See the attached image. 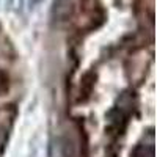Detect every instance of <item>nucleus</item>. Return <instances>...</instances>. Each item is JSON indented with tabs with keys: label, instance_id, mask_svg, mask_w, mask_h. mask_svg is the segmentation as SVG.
<instances>
[{
	"label": "nucleus",
	"instance_id": "nucleus-1",
	"mask_svg": "<svg viewBox=\"0 0 157 157\" xmlns=\"http://www.w3.org/2000/svg\"><path fill=\"white\" fill-rule=\"evenodd\" d=\"M74 0H54L52 5V17L57 22H66L74 14Z\"/></svg>",
	"mask_w": 157,
	"mask_h": 157
},
{
	"label": "nucleus",
	"instance_id": "nucleus-2",
	"mask_svg": "<svg viewBox=\"0 0 157 157\" xmlns=\"http://www.w3.org/2000/svg\"><path fill=\"white\" fill-rule=\"evenodd\" d=\"M130 157H154V132L152 130H149L148 134V141L146 138L140 141L134 148Z\"/></svg>",
	"mask_w": 157,
	"mask_h": 157
},
{
	"label": "nucleus",
	"instance_id": "nucleus-3",
	"mask_svg": "<svg viewBox=\"0 0 157 157\" xmlns=\"http://www.w3.org/2000/svg\"><path fill=\"white\" fill-rule=\"evenodd\" d=\"M3 115H5L3 118L0 116V152H2V149H3L5 140H6V137H8V130H10L11 121H13V113L8 115V110H5Z\"/></svg>",
	"mask_w": 157,
	"mask_h": 157
},
{
	"label": "nucleus",
	"instance_id": "nucleus-4",
	"mask_svg": "<svg viewBox=\"0 0 157 157\" xmlns=\"http://www.w3.org/2000/svg\"><path fill=\"white\" fill-rule=\"evenodd\" d=\"M93 82H94V77H93V74H86L85 77H83V82H82V85L80 86H83V90L80 88V96L83 94V98H80V99H86L88 96H90V93H91V86H93Z\"/></svg>",
	"mask_w": 157,
	"mask_h": 157
},
{
	"label": "nucleus",
	"instance_id": "nucleus-5",
	"mask_svg": "<svg viewBox=\"0 0 157 157\" xmlns=\"http://www.w3.org/2000/svg\"><path fill=\"white\" fill-rule=\"evenodd\" d=\"M8 88H10V77L5 71L0 69V96L5 94L8 91Z\"/></svg>",
	"mask_w": 157,
	"mask_h": 157
},
{
	"label": "nucleus",
	"instance_id": "nucleus-6",
	"mask_svg": "<svg viewBox=\"0 0 157 157\" xmlns=\"http://www.w3.org/2000/svg\"><path fill=\"white\" fill-rule=\"evenodd\" d=\"M41 0H30V6H35L36 3H39Z\"/></svg>",
	"mask_w": 157,
	"mask_h": 157
}]
</instances>
